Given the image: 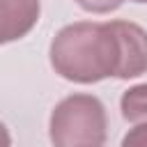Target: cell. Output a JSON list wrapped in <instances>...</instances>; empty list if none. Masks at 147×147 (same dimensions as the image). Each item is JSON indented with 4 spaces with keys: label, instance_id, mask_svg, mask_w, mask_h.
I'll use <instances>...</instances> for the list:
<instances>
[{
    "label": "cell",
    "instance_id": "1",
    "mask_svg": "<svg viewBox=\"0 0 147 147\" xmlns=\"http://www.w3.org/2000/svg\"><path fill=\"white\" fill-rule=\"evenodd\" d=\"M48 60L60 78L78 85L138 78L147 74V30L133 21H76L57 30Z\"/></svg>",
    "mask_w": 147,
    "mask_h": 147
},
{
    "label": "cell",
    "instance_id": "2",
    "mask_svg": "<svg viewBox=\"0 0 147 147\" xmlns=\"http://www.w3.org/2000/svg\"><path fill=\"white\" fill-rule=\"evenodd\" d=\"M106 133V106L94 94H69L51 110L48 138L57 147H99Z\"/></svg>",
    "mask_w": 147,
    "mask_h": 147
},
{
    "label": "cell",
    "instance_id": "3",
    "mask_svg": "<svg viewBox=\"0 0 147 147\" xmlns=\"http://www.w3.org/2000/svg\"><path fill=\"white\" fill-rule=\"evenodd\" d=\"M41 0H0V46L23 39L39 21Z\"/></svg>",
    "mask_w": 147,
    "mask_h": 147
},
{
    "label": "cell",
    "instance_id": "4",
    "mask_svg": "<svg viewBox=\"0 0 147 147\" xmlns=\"http://www.w3.org/2000/svg\"><path fill=\"white\" fill-rule=\"evenodd\" d=\"M119 110H122V117L131 124L147 122V83L129 87L119 99Z\"/></svg>",
    "mask_w": 147,
    "mask_h": 147
},
{
    "label": "cell",
    "instance_id": "5",
    "mask_svg": "<svg viewBox=\"0 0 147 147\" xmlns=\"http://www.w3.org/2000/svg\"><path fill=\"white\" fill-rule=\"evenodd\" d=\"M74 2L90 14H110V11L119 9L124 0H74Z\"/></svg>",
    "mask_w": 147,
    "mask_h": 147
},
{
    "label": "cell",
    "instance_id": "6",
    "mask_svg": "<svg viewBox=\"0 0 147 147\" xmlns=\"http://www.w3.org/2000/svg\"><path fill=\"white\" fill-rule=\"evenodd\" d=\"M122 147H147V122H136L133 129L122 138Z\"/></svg>",
    "mask_w": 147,
    "mask_h": 147
},
{
    "label": "cell",
    "instance_id": "7",
    "mask_svg": "<svg viewBox=\"0 0 147 147\" xmlns=\"http://www.w3.org/2000/svg\"><path fill=\"white\" fill-rule=\"evenodd\" d=\"M11 145V136H9V129L0 122V147H9Z\"/></svg>",
    "mask_w": 147,
    "mask_h": 147
},
{
    "label": "cell",
    "instance_id": "8",
    "mask_svg": "<svg viewBox=\"0 0 147 147\" xmlns=\"http://www.w3.org/2000/svg\"><path fill=\"white\" fill-rule=\"evenodd\" d=\"M131 2H147V0H131Z\"/></svg>",
    "mask_w": 147,
    "mask_h": 147
}]
</instances>
